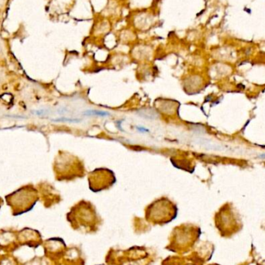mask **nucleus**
<instances>
[{
    "instance_id": "nucleus-1",
    "label": "nucleus",
    "mask_w": 265,
    "mask_h": 265,
    "mask_svg": "<svg viewBox=\"0 0 265 265\" xmlns=\"http://www.w3.org/2000/svg\"><path fill=\"white\" fill-rule=\"evenodd\" d=\"M85 113H88V114H86V115H96V116H109L108 112H102V111H97V110H88V111H87Z\"/></svg>"
},
{
    "instance_id": "nucleus-2",
    "label": "nucleus",
    "mask_w": 265,
    "mask_h": 265,
    "mask_svg": "<svg viewBox=\"0 0 265 265\" xmlns=\"http://www.w3.org/2000/svg\"><path fill=\"white\" fill-rule=\"evenodd\" d=\"M33 113L37 116H44L46 114V110L45 109H41V110H35L33 111Z\"/></svg>"
},
{
    "instance_id": "nucleus-3",
    "label": "nucleus",
    "mask_w": 265,
    "mask_h": 265,
    "mask_svg": "<svg viewBox=\"0 0 265 265\" xmlns=\"http://www.w3.org/2000/svg\"><path fill=\"white\" fill-rule=\"evenodd\" d=\"M137 130H138L139 131H140V132H145V131H147V132H148V130H147V129H146V128H143V127H137Z\"/></svg>"
}]
</instances>
